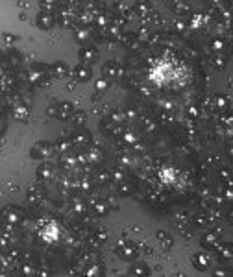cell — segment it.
<instances>
[{"label":"cell","mask_w":233,"mask_h":277,"mask_svg":"<svg viewBox=\"0 0 233 277\" xmlns=\"http://www.w3.org/2000/svg\"><path fill=\"white\" fill-rule=\"evenodd\" d=\"M0 220H2L4 224H10V226H13V224H18L20 220H22V212L18 211L17 207L8 205V207H4V209L0 211Z\"/></svg>","instance_id":"cell-1"},{"label":"cell","mask_w":233,"mask_h":277,"mask_svg":"<svg viewBox=\"0 0 233 277\" xmlns=\"http://www.w3.org/2000/svg\"><path fill=\"white\" fill-rule=\"evenodd\" d=\"M13 244V231L10 224H4L0 228V246L2 248H10Z\"/></svg>","instance_id":"cell-2"},{"label":"cell","mask_w":233,"mask_h":277,"mask_svg":"<svg viewBox=\"0 0 233 277\" xmlns=\"http://www.w3.org/2000/svg\"><path fill=\"white\" fill-rule=\"evenodd\" d=\"M48 152H50L48 150V144H36V146H34V150H32V156L39 157L41 154H43V156H46Z\"/></svg>","instance_id":"cell-3"},{"label":"cell","mask_w":233,"mask_h":277,"mask_svg":"<svg viewBox=\"0 0 233 277\" xmlns=\"http://www.w3.org/2000/svg\"><path fill=\"white\" fill-rule=\"evenodd\" d=\"M37 22H39V26H41V28H48L50 24H52V20H50V17H46V15H43V13H41V15H39V20H37Z\"/></svg>","instance_id":"cell-4"},{"label":"cell","mask_w":233,"mask_h":277,"mask_svg":"<svg viewBox=\"0 0 233 277\" xmlns=\"http://www.w3.org/2000/svg\"><path fill=\"white\" fill-rule=\"evenodd\" d=\"M6 130H8V122H6V118H2L0 116V137L6 133Z\"/></svg>","instance_id":"cell-5"},{"label":"cell","mask_w":233,"mask_h":277,"mask_svg":"<svg viewBox=\"0 0 233 277\" xmlns=\"http://www.w3.org/2000/svg\"><path fill=\"white\" fill-rule=\"evenodd\" d=\"M41 6H44V8H50V6H52V2H50V0H44V2H43V0H41Z\"/></svg>","instance_id":"cell-6"}]
</instances>
